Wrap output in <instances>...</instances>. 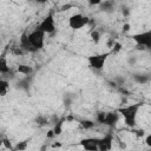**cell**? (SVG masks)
Here are the masks:
<instances>
[{"label":"cell","mask_w":151,"mask_h":151,"mask_svg":"<svg viewBox=\"0 0 151 151\" xmlns=\"http://www.w3.org/2000/svg\"><path fill=\"white\" fill-rule=\"evenodd\" d=\"M133 80L137 84L144 85V84H146V83H149L151 80V76L147 74V73H137V74L133 76Z\"/></svg>","instance_id":"11"},{"label":"cell","mask_w":151,"mask_h":151,"mask_svg":"<svg viewBox=\"0 0 151 151\" xmlns=\"http://www.w3.org/2000/svg\"><path fill=\"white\" fill-rule=\"evenodd\" d=\"M90 22V19L88 17L81 14V13H76V14H72L68 19V26L70 28L77 31V29H80L83 27H85L87 24Z\"/></svg>","instance_id":"5"},{"label":"cell","mask_w":151,"mask_h":151,"mask_svg":"<svg viewBox=\"0 0 151 151\" xmlns=\"http://www.w3.org/2000/svg\"><path fill=\"white\" fill-rule=\"evenodd\" d=\"M27 32H22L21 35H20V40H19V48L21 51H25V52H37L33 46L29 44L28 41V37H27Z\"/></svg>","instance_id":"9"},{"label":"cell","mask_w":151,"mask_h":151,"mask_svg":"<svg viewBox=\"0 0 151 151\" xmlns=\"http://www.w3.org/2000/svg\"><path fill=\"white\" fill-rule=\"evenodd\" d=\"M64 122H65V118H63V119H60V120H58V122L55 123V125H54V127H53V131H54L55 136L61 134V132H63V125H64Z\"/></svg>","instance_id":"17"},{"label":"cell","mask_w":151,"mask_h":151,"mask_svg":"<svg viewBox=\"0 0 151 151\" xmlns=\"http://www.w3.org/2000/svg\"><path fill=\"white\" fill-rule=\"evenodd\" d=\"M80 145L83 149L88 150V151L99 150V138H93V137L84 138L80 140Z\"/></svg>","instance_id":"7"},{"label":"cell","mask_w":151,"mask_h":151,"mask_svg":"<svg viewBox=\"0 0 151 151\" xmlns=\"http://www.w3.org/2000/svg\"><path fill=\"white\" fill-rule=\"evenodd\" d=\"M119 112L116 110V111H110V112H106L105 113V119H104V125H107L110 127H113L116 126V124L118 123L119 120Z\"/></svg>","instance_id":"8"},{"label":"cell","mask_w":151,"mask_h":151,"mask_svg":"<svg viewBox=\"0 0 151 151\" xmlns=\"http://www.w3.org/2000/svg\"><path fill=\"white\" fill-rule=\"evenodd\" d=\"M70 7H71V5H64V6L61 7V9H63V11H66V9H68Z\"/></svg>","instance_id":"26"},{"label":"cell","mask_w":151,"mask_h":151,"mask_svg":"<svg viewBox=\"0 0 151 151\" xmlns=\"http://www.w3.org/2000/svg\"><path fill=\"white\" fill-rule=\"evenodd\" d=\"M105 113H106V112H98V113H97V116H96V119H97V122H98V123H100V124H104Z\"/></svg>","instance_id":"20"},{"label":"cell","mask_w":151,"mask_h":151,"mask_svg":"<svg viewBox=\"0 0 151 151\" xmlns=\"http://www.w3.org/2000/svg\"><path fill=\"white\" fill-rule=\"evenodd\" d=\"M145 143H146V145H147L149 147H151V133L145 137Z\"/></svg>","instance_id":"23"},{"label":"cell","mask_w":151,"mask_h":151,"mask_svg":"<svg viewBox=\"0 0 151 151\" xmlns=\"http://www.w3.org/2000/svg\"><path fill=\"white\" fill-rule=\"evenodd\" d=\"M112 142H113V136L111 133H107L104 137L99 138V150L100 151L111 150L112 149Z\"/></svg>","instance_id":"10"},{"label":"cell","mask_w":151,"mask_h":151,"mask_svg":"<svg viewBox=\"0 0 151 151\" xmlns=\"http://www.w3.org/2000/svg\"><path fill=\"white\" fill-rule=\"evenodd\" d=\"M35 123L38 126H45L48 124V119L45 117V116H38L35 118Z\"/></svg>","instance_id":"18"},{"label":"cell","mask_w":151,"mask_h":151,"mask_svg":"<svg viewBox=\"0 0 151 151\" xmlns=\"http://www.w3.org/2000/svg\"><path fill=\"white\" fill-rule=\"evenodd\" d=\"M91 39H92V41H93L94 44H97V42L100 40V33H99L97 29L92 31V32H91Z\"/></svg>","instance_id":"19"},{"label":"cell","mask_w":151,"mask_h":151,"mask_svg":"<svg viewBox=\"0 0 151 151\" xmlns=\"http://www.w3.org/2000/svg\"><path fill=\"white\" fill-rule=\"evenodd\" d=\"M45 35H46V33L42 29H40L38 26L32 32H29L27 34L28 41L35 51H39V50L44 48V46H45Z\"/></svg>","instance_id":"2"},{"label":"cell","mask_w":151,"mask_h":151,"mask_svg":"<svg viewBox=\"0 0 151 151\" xmlns=\"http://www.w3.org/2000/svg\"><path fill=\"white\" fill-rule=\"evenodd\" d=\"M9 72H11V67L7 64L6 58L1 57V59H0V73L1 74H6V73H9Z\"/></svg>","instance_id":"13"},{"label":"cell","mask_w":151,"mask_h":151,"mask_svg":"<svg viewBox=\"0 0 151 151\" xmlns=\"http://www.w3.org/2000/svg\"><path fill=\"white\" fill-rule=\"evenodd\" d=\"M87 2L91 6H99L103 2V0H87Z\"/></svg>","instance_id":"22"},{"label":"cell","mask_w":151,"mask_h":151,"mask_svg":"<svg viewBox=\"0 0 151 151\" xmlns=\"http://www.w3.org/2000/svg\"><path fill=\"white\" fill-rule=\"evenodd\" d=\"M142 106V103H134V104H130L126 106H122L119 107L117 111L119 112V114L123 117L124 119V124L129 127H133L137 123V116H138V111Z\"/></svg>","instance_id":"1"},{"label":"cell","mask_w":151,"mask_h":151,"mask_svg":"<svg viewBox=\"0 0 151 151\" xmlns=\"http://www.w3.org/2000/svg\"><path fill=\"white\" fill-rule=\"evenodd\" d=\"M38 27L40 29H42L46 34H52L55 31V20H54V15L52 12H50L38 25Z\"/></svg>","instance_id":"6"},{"label":"cell","mask_w":151,"mask_h":151,"mask_svg":"<svg viewBox=\"0 0 151 151\" xmlns=\"http://www.w3.org/2000/svg\"><path fill=\"white\" fill-rule=\"evenodd\" d=\"M124 29H125V31H129V25H125V26H124Z\"/></svg>","instance_id":"27"},{"label":"cell","mask_w":151,"mask_h":151,"mask_svg":"<svg viewBox=\"0 0 151 151\" xmlns=\"http://www.w3.org/2000/svg\"><path fill=\"white\" fill-rule=\"evenodd\" d=\"M131 39L143 50H151V29L134 33L131 35Z\"/></svg>","instance_id":"3"},{"label":"cell","mask_w":151,"mask_h":151,"mask_svg":"<svg viewBox=\"0 0 151 151\" xmlns=\"http://www.w3.org/2000/svg\"><path fill=\"white\" fill-rule=\"evenodd\" d=\"M136 132H137V134H138L139 137H143V136H144V131H143V130H138V131H136Z\"/></svg>","instance_id":"25"},{"label":"cell","mask_w":151,"mask_h":151,"mask_svg":"<svg viewBox=\"0 0 151 151\" xmlns=\"http://www.w3.org/2000/svg\"><path fill=\"white\" fill-rule=\"evenodd\" d=\"M112 52H105V53H98V54H92L87 58V61H88V66L93 70H97V71H100L104 68L105 66V63L106 60L109 59V55L111 54Z\"/></svg>","instance_id":"4"},{"label":"cell","mask_w":151,"mask_h":151,"mask_svg":"<svg viewBox=\"0 0 151 151\" xmlns=\"http://www.w3.org/2000/svg\"><path fill=\"white\" fill-rule=\"evenodd\" d=\"M37 4H39V5H42V4H46V2H48V0H34Z\"/></svg>","instance_id":"24"},{"label":"cell","mask_w":151,"mask_h":151,"mask_svg":"<svg viewBox=\"0 0 151 151\" xmlns=\"http://www.w3.org/2000/svg\"><path fill=\"white\" fill-rule=\"evenodd\" d=\"M8 91H9V83L5 79H1V81H0V94H1V97L6 96Z\"/></svg>","instance_id":"14"},{"label":"cell","mask_w":151,"mask_h":151,"mask_svg":"<svg viewBox=\"0 0 151 151\" xmlns=\"http://www.w3.org/2000/svg\"><path fill=\"white\" fill-rule=\"evenodd\" d=\"M27 145H28V142H20V143H18L17 144V146L14 147V150H25L26 147H27Z\"/></svg>","instance_id":"21"},{"label":"cell","mask_w":151,"mask_h":151,"mask_svg":"<svg viewBox=\"0 0 151 151\" xmlns=\"http://www.w3.org/2000/svg\"><path fill=\"white\" fill-rule=\"evenodd\" d=\"M99 6L101 7L103 11H105V12H110V11L113 9V7H114V2H113V0H109V1H104V2H101Z\"/></svg>","instance_id":"16"},{"label":"cell","mask_w":151,"mask_h":151,"mask_svg":"<svg viewBox=\"0 0 151 151\" xmlns=\"http://www.w3.org/2000/svg\"><path fill=\"white\" fill-rule=\"evenodd\" d=\"M17 71L20 73V74H24V76H29L33 73V67L32 66H28V65H19Z\"/></svg>","instance_id":"12"},{"label":"cell","mask_w":151,"mask_h":151,"mask_svg":"<svg viewBox=\"0 0 151 151\" xmlns=\"http://www.w3.org/2000/svg\"><path fill=\"white\" fill-rule=\"evenodd\" d=\"M79 124H80V126H81L83 129H85V130H90V129L94 127V125H96V123H94L93 120H91V119H81V120L79 122Z\"/></svg>","instance_id":"15"}]
</instances>
